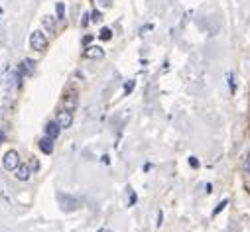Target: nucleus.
<instances>
[{"label":"nucleus","mask_w":250,"mask_h":232,"mask_svg":"<svg viewBox=\"0 0 250 232\" xmlns=\"http://www.w3.org/2000/svg\"><path fill=\"white\" fill-rule=\"evenodd\" d=\"M2 165H4L6 171H16V169L20 167V155H18V152L8 150V152L2 155Z\"/></svg>","instance_id":"obj_1"},{"label":"nucleus","mask_w":250,"mask_h":232,"mask_svg":"<svg viewBox=\"0 0 250 232\" xmlns=\"http://www.w3.org/2000/svg\"><path fill=\"white\" fill-rule=\"evenodd\" d=\"M30 47H32V49H36V51H42V49H45V47H47V38L43 36V32H42V30L32 32V36H30Z\"/></svg>","instance_id":"obj_2"},{"label":"nucleus","mask_w":250,"mask_h":232,"mask_svg":"<svg viewBox=\"0 0 250 232\" xmlns=\"http://www.w3.org/2000/svg\"><path fill=\"white\" fill-rule=\"evenodd\" d=\"M55 120H57V124H59L61 128H69V126L73 124V112H71V110H65V108L59 110Z\"/></svg>","instance_id":"obj_3"},{"label":"nucleus","mask_w":250,"mask_h":232,"mask_svg":"<svg viewBox=\"0 0 250 232\" xmlns=\"http://www.w3.org/2000/svg\"><path fill=\"white\" fill-rule=\"evenodd\" d=\"M45 136H49V138H53V140H57V136H59V132H61V126L57 124V120H51V122H47L45 124Z\"/></svg>","instance_id":"obj_4"},{"label":"nucleus","mask_w":250,"mask_h":232,"mask_svg":"<svg viewBox=\"0 0 250 232\" xmlns=\"http://www.w3.org/2000/svg\"><path fill=\"white\" fill-rule=\"evenodd\" d=\"M85 57H87V59H103V57H104V49L103 47H97V45H91L85 51Z\"/></svg>","instance_id":"obj_5"},{"label":"nucleus","mask_w":250,"mask_h":232,"mask_svg":"<svg viewBox=\"0 0 250 232\" xmlns=\"http://www.w3.org/2000/svg\"><path fill=\"white\" fill-rule=\"evenodd\" d=\"M40 150L43 152V154H51L53 152V138H49V136H43L42 140H40Z\"/></svg>","instance_id":"obj_6"},{"label":"nucleus","mask_w":250,"mask_h":232,"mask_svg":"<svg viewBox=\"0 0 250 232\" xmlns=\"http://www.w3.org/2000/svg\"><path fill=\"white\" fill-rule=\"evenodd\" d=\"M30 175H32V171H30V167H28V165H26V167H18L16 177H18L20 181H28V179H30Z\"/></svg>","instance_id":"obj_7"},{"label":"nucleus","mask_w":250,"mask_h":232,"mask_svg":"<svg viewBox=\"0 0 250 232\" xmlns=\"http://www.w3.org/2000/svg\"><path fill=\"white\" fill-rule=\"evenodd\" d=\"M43 26H45L47 32H53V30H55V22H53V18H51V16H45V18H43Z\"/></svg>","instance_id":"obj_8"},{"label":"nucleus","mask_w":250,"mask_h":232,"mask_svg":"<svg viewBox=\"0 0 250 232\" xmlns=\"http://www.w3.org/2000/svg\"><path fill=\"white\" fill-rule=\"evenodd\" d=\"M63 12H65V6H63V4H61V2H59V4H57V16H55V18H59V20H63V18H65V16H63Z\"/></svg>","instance_id":"obj_9"},{"label":"nucleus","mask_w":250,"mask_h":232,"mask_svg":"<svg viewBox=\"0 0 250 232\" xmlns=\"http://www.w3.org/2000/svg\"><path fill=\"white\" fill-rule=\"evenodd\" d=\"M244 169H246V173L250 175V152H248L246 157H244Z\"/></svg>","instance_id":"obj_10"},{"label":"nucleus","mask_w":250,"mask_h":232,"mask_svg":"<svg viewBox=\"0 0 250 232\" xmlns=\"http://www.w3.org/2000/svg\"><path fill=\"white\" fill-rule=\"evenodd\" d=\"M110 30L108 28H104V30H101V39H110Z\"/></svg>","instance_id":"obj_11"},{"label":"nucleus","mask_w":250,"mask_h":232,"mask_svg":"<svg viewBox=\"0 0 250 232\" xmlns=\"http://www.w3.org/2000/svg\"><path fill=\"white\" fill-rule=\"evenodd\" d=\"M227 205H229V199H225V201H223V203H219V207H217V209H215V213H213V214H219V213H221V211H223V209H225V207H227Z\"/></svg>","instance_id":"obj_12"},{"label":"nucleus","mask_w":250,"mask_h":232,"mask_svg":"<svg viewBox=\"0 0 250 232\" xmlns=\"http://www.w3.org/2000/svg\"><path fill=\"white\" fill-rule=\"evenodd\" d=\"M132 89H134V81H130V83H126V87H124V91H126V95H128V93H130Z\"/></svg>","instance_id":"obj_13"},{"label":"nucleus","mask_w":250,"mask_h":232,"mask_svg":"<svg viewBox=\"0 0 250 232\" xmlns=\"http://www.w3.org/2000/svg\"><path fill=\"white\" fill-rule=\"evenodd\" d=\"M189 163H191V165H193V167H197V165H199V161H197V159H195V157H191V159H189Z\"/></svg>","instance_id":"obj_14"},{"label":"nucleus","mask_w":250,"mask_h":232,"mask_svg":"<svg viewBox=\"0 0 250 232\" xmlns=\"http://www.w3.org/2000/svg\"><path fill=\"white\" fill-rule=\"evenodd\" d=\"M93 20H101V12H93Z\"/></svg>","instance_id":"obj_15"}]
</instances>
